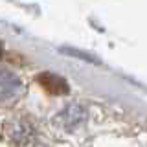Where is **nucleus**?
Listing matches in <instances>:
<instances>
[{
	"instance_id": "nucleus-1",
	"label": "nucleus",
	"mask_w": 147,
	"mask_h": 147,
	"mask_svg": "<svg viewBox=\"0 0 147 147\" xmlns=\"http://www.w3.org/2000/svg\"><path fill=\"white\" fill-rule=\"evenodd\" d=\"M39 83H40V86H42L46 92L55 94V96L68 94V90H70L68 83L64 81L61 76H57V74H50V72L40 74V76H39Z\"/></svg>"
}]
</instances>
